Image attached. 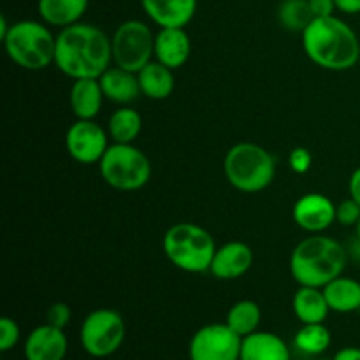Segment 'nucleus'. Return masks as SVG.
<instances>
[{
    "label": "nucleus",
    "instance_id": "nucleus-1",
    "mask_svg": "<svg viewBox=\"0 0 360 360\" xmlns=\"http://www.w3.org/2000/svg\"><path fill=\"white\" fill-rule=\"evenodd\" d=\"M112 42L90 23H74L56 35L55 65L70 79L98 77L111 67Z\"/></svg>",
    "mask_w": 360,
    "mask_h": 360
},
{
    "label": "nucleus",
    "instance_id": "nucleus-2",
    "mask_svg": "<svg viewBox=\"0 0 360 360\" xmlns=\"http://www.w3.org/2000/svg\"><path fill=\"white\" fill-rule=\"evenodd\" d=\"M306 56L327 70H350L360 60V42L354 28L336 16L315 18L302 32Z\"/></svg>",
    "mask_w": 360,
    "mask_h": 360
},
{
    "label": "nucleus",
    "instance_id": "nucleus-3",
    "mask_svg": "<svg viewBox=\"0 0 360 360\" xmlns=\"http://www.w3.org/2000/svg\"><path fill=\"white\" fill-rule=\"evenodd\" d=\"M347 250L334 238L313 234L302 239L290 255V274L299 287L323 288L347 267Z\"/></svg>",
    "mask_w": 360,
    "mask_h": 360
},
{
    "label": "nucleus",
    "instance_id": "nucleus-4",
    "mask_svg": "<svg viewBox=\"0 0 360 360\" xmlns=\"http://www.w3.org/2000/svg\"><path fill=\"white\" fill-rule=\"evenodd\" d=\"M162 248L169 262L185 273H206L218 246L204 227L190 221H179L167 229L162 239Z\"/></svg>",
    "mask_w": 360,
    "mask_h": 360
},
{
    "label": "nucleus",
    "instance_id": "nucleus-5",
    "mask_svg": "<svg viewBox=\"0 0 360 360\" xmlns=\"http://www.w3.org/2000/svg\"><path fill=\"white\" fill-rule=\"evenodd\" d=\"M2 42L7 56L21 69L42 70L55 63L56 37L44 21H16L11 25Z\"/></svg>",
    "mask_w": 360,
    "mask_h": 360
},
{
    "label": "nucleus",
    "instance_id": "nucleus-6",
    "mask_svg": "<svg viewBox=\"0 0 360 360\" xmlns=\"http://www.w3.org/2000/svg\"><path fill=\"white\" fill-rule=\"evenodd\" d=\"M227 181L236 190L257 193L266 190L276 174L274 157L255 143H238L227 151L224 160Z\"/></svg>",
    "mask_w": 360,
    "mask_h": 360
},
{
    "label": "nucleus",
    "instance_id": "nucleus-7",
    "mask_svg": "<svg viewBox=\"0 0 360 360\" xmlns=\"http://www.w3.org/2000/svg\"><path fill=\"white\" fill-rule=\"evenodd\" d=\"M102 179L120 192H134L150 181V158L134 144L112 143L98 162Z\"/></svg>",
    "mask_w": 360,
    "mask_h": 360
},
{
    "label": "nucleus",
    "instance_id": "nucleus-8",
    "mask_svg": "<svg viewBox=\"0 0 360 360\" xmlns=\"http://www.w3.org/2000/svg\"><path fill=\"white\" fill-rule=\"evenodd\" d=\"M112 42V62L130 72H139L155 58V35L141 20H127L116 28Z\"/></svg>",
    "mask_w": 360,
    "mask_h": 360
},
{
    "label": "nucleus",
    "instance_id": "nucleus-9",
    "mask_svg": "<svg viewBox=\"0 0 360 360\" xmlns=\"http://www.w3.org/2000/svg\"><path fill=\"white\" fill-rule=\"evenodd\" d=\"M125 320L115 309L101 308L91 311L81 323L79 341L88 355L104 359L115 354L125 341Z\"/></svg>",
    "mask_w": 360,
    "mask_h": 360
},
{
    "label": "nucleus",
    "instance_id": "nucleus-10",
    "mask_svg": "<svg viewBox=\"0 0 360 360\" xmlns=\"http://www.w3.org/2000/svg\"><path fill=\"white\" fill-rule=\"evenodd\" d=\"M243 338L227 323H210L197 330L190 340V360H239Z\"/></svg>",
    "mask_w": 360,
    "mask_h": 360
},
{
    "label": "nucleus",
    "instance_id": "nucleus-11",
    "mask_svg": "<svg viewBox=\"0 0 360 360\" xmlns=\"http://www.w3.org/2000/svg\"><path fill=\"white\" fill-rule=\"evenodd\" d=\"M109 146L108 130L95 120H76L65 134L67 151L79 164H98Z\"/></svg>",
    "mask_w": 360,
    "mask_h": 360
},
{
    "label": "nucleus",
    "instance_id": "nucleus-12",
    "mask_svg": "<svg viewBox=\"0 0 360 360\" xmlns=\"http://www.w3.org/2000/svg\"><path fill=\"white\" fill-rule=\"evenodd\" d=\"M292 217L302 231L322 234L336 221V204L323 193H306L295 200Z\"/></svg>",
    "mask_w": 360,
    "mask_h": 360
},
{
    "label": "nucleus",
    "instance_id": "nucleus-13",
    "mask_svg": "<svg viewBox=\"0 0 360 360\" xmlns=\"http://www.w3.org/2000/svg\"><path fill=\"white\" fill-rule=\"evenodd\" d=\"M253 250L243 241H229L218 246L211 262V274L217 280H238L253 266Z\"/></svg>",
    "mask_w": 360,
    "mask_h": 360
},
{
    "label": "nucleus",
    "instance_id": "nucleus-14",
    "mask_svg": "<svg viewBox=\"0 0 360 360\" xmlns=\"http://www.w3.org/2000/svg\"><path fill=\"white\" fill-rule=\"evenodd\" d=\"M67 348L69 343L63 329L44 323L28 334L25 341V357L27 360H63Z\"/></svg>",
    "mask_w": 360,
    "mask_h": 360
},
{
    "label": "nucleus",
    "instance_id": "nucleus-15",
    "mask_svg": "<svg viewBox=\"0 0 360 360\" xmlns=\"http://www.w3.org/2000/svg\"><path fill=\"white\" fill-rule=\"evenodd\" d=\"M141 6L160 28H185L197 13V0H141Z\"/></svg>",
    "mask_w": 360,
    "mask_h": 360
},
{
    "label": "nucleus",
    "instance_id": "nucleus-16",
    "mask_svg": "<svg viewBox=\"0 0 360 360\" xmlns=\"http://www.w3.org/2000/svg\"><path fill=\"white\" fill-rule=\"evenodd\" d=\"M192 53V42L185 28H160L155 35V60L176 70L185 65Z\"/></svg>",
    "mask_w": 360,
    "mask_h": 360
},
{
    "label": "nucleus",
    "instance_id": "nucleus-17",
    "mask_svg": "<svg viewBox=\"0 0 360 360\" xmlns=\"http://www.w3.org/2000/svg\"><path fill=\"white\" fill-rule=\"evenodd\" d=\"M104 98L101 81L95 77L74 79L72 86H70V109L77 120H95V116L101 112Z\"/></svg>",
    "mask_w": 360,
    "mask_h": 360
},
{
    "label": "nucleus",
    "instance_id": "nucleus-18",
    "mask_svg": "<svg viewBox=\"0 0 360 360\" xmlns=\"http://www.w3.org/2000/svg\"><path fill=\"white\" fill-rule=\"evenodd\" d=\"M98 81H101L104 97L108 101L116 102V104H130V102L137 101V97L141 95L139 77H137V74L122 69L118 65L109 67L98 77Z\"/></svg>",
    "mask_w": 360,
    "mask_h": 360
},
{
    "label": "nucleus",
    "instance_id": "nucleus-19",
    "mask_svg": "<svg viewBox=\"0 0 360 360\" xmlns=\"http://www.w3.org/2000/svg\"><path fill=\"white\" fill-rule=\"evenodd\" d=\"M239 360H290V350L278 334L257 330L243 338Z\"/></svg>",
    "mask_w": 360,
    "mask_h": 360
},
{
    "label": "nucleus",
    "instance_id": "nucleus-20",
    "mask_svg": "<svg viewBox=\"0 0 360 360\" xmlns=\"http://www.w3.org/2000/svg\"><path fill=\"white\" fill-rule=\"evenodd\" d=\"M88 9V0H37V13L46 25L65 28L79 23Z\"/></svg>",
    "mask_w": 360,
    "mask_h": 360
},
{
    "label": "nucleus",
    "instance_id": "nucleus-21",
    "mask_svg": "<svg viewBox=\"0 0 360 360\" xmlns=\"http://www.w3.org/2000/svg\"><path fill=\"white\" fill-rule=\"evenodd\" d=\"M137 77H139L141 94L151 101H164V98L171 97V94L174 91L172 69L157 62L155 58L137 72Z\"/></svg>",
    "mask_w": 360,
    "mask_h": 360
},
{
    "label": "nucleus",
    "instance_id": "nucleus-22",
    "mask_svg": "<svg viewBox=\"0 0 360 360\" xmlns=\"http://www.w3.org/2000/svg\"><path fill=\"white\" fill-rule=\"evenodd\" d=\"M292 308L301 323H323L330 311L326 294L316 287H299Z\"/></svg>",
    "mask_w": 360,
    "mask_h": 360
},
{
    "label": "nucleus",
    "instance_id": "nucleus-23",
    "mask_svg": "<svg viewBox=\"0 0 360 360\" xmlns=\"http://www.w3.org/2000/svg\"><path fill=\"white\" fill-rule=\"evenodd\" d=\"M330 311L354 313L360 309V281L354 278L338 276L322 288Z\"/></svg>",
    "mask_w": 360,
    "mask_h": 360
},
{
    "label": "nucleus",
    "instance_id": "nucleus-24",
    "mask_svg": "<svg viewBox=\"0 0 360 360\" xmlns=\"http://www.w3.org/2000/svg\"><path fill=\"white\" fill-rule=\"evenodd\" d=\"M143 130V118L132 108H120L111 115L108 123V134L112 143L132 144Z\"/></svg>",
    "mask_w": 360,
    "mask_h": 360
},
{
    "label": "nucleus",
    "instance_id": "nucleus-25",
    "mask_svg": "<svg viewBox=\"0 0 360 360\" xmlns=\"http://www.w3.org/2000/svg\"><path fill=\"white\" fill-rule=\"evenodd\" d=\"M260 320H262V311H260V306L255 301H239L236 304H232V308L227 313V323L232 330H234L238 336L246 338L250 334L257 333L260 326Z\"/></svg>",
    "mask_w": 360,
    "mask_h": 360
},
{
    "label": "nucleus",
    "instance_id": "nucleus-26",
    "mask_svg": "<svg viewBox=\"0 0 360 360\" xmlns=\"http://www.w3.org/2000/svg\"><path fill=\"white\" fill-rule=\"evenodd\" d=\"M294 345L301 354L320 355L330 347V333L323 323H302L295 334Z\"/></svg>",
    "mask_w": 360,
    "mask_h": 360
},
{
    "label": "nucleus",
    "instance_id": "nucleus-27",
    "mask_svg": "<svg viewBox=\"0 0 360 360\" xmlns=\"http://www.w3.org/2000/svg\"><path fill=\"white\" fill-rule=\"evenodd\" d=\"M315 20L308 0H283L278 7V21L283 28L290 32H304Z\"/></svg>",
    "mask_w": 360,
    "mask_h": 360
},
{
    "label": "nucleus",
    "instance_id": "nucleus-28",
    "mask_svg": "<svg viewBox=\"0 0 360 360\" xmlns=\"http://www.w3.org/2000/svg\"><path fill=\"white\" fill-rule=\"evenodd\" d=\"M360 220V204L357 200L345 199L336 206V221L343 227H355Z\"/></svg>",
    "mask_w": 360,
    "mask_h": 360
},
{
    "label": "nucleus",
    "instance_id": "nucleus-29",
    "mask_svg": "<svg viewBox=\"0 0 360 360\" xmlns=\"http://www.w3.org/2000/svg\"><path fill=\"white\" fill-rule=\"evenodd\" d=\"M20 326L9 316L0 319V350L9 352L20 341Z\"/></svg>",
    "mask_w": 360,
    "mask_h": 360
},
{
    "label": "nucleus",
    "instance_id": "nucleus-30",
    "mask_svg": "<svg viewBox=\"0 0 360 360\" xmlns=\"http://www.w3.org/2000/svg\"><path fill=\"white\" fill-rule=\"evenodd\" d=\"M70 319H72V311H70L69 304H65V302H55V304L49 306L48 313H46V320H48L46 323L58 327V329H65Z\"/></svg>",
    "mask_w": 360,
    "mask_h": 360
},
{
    "label": "nucleus",
    "instance_id": "nucleus-31",
    "mask_svg": "<svg viewBox=\"0 0 360 360\" xmlns=\"http://www.w3.org/2000/svg\"><path fill=\"white\" fill-rule=\"evenodd\" d=\"M313 157L306 148H294L288 155V165L295 174H304L311 169Z\"/></svg>",
    "mask_w": 360,
    "mask_h": 360
},
{
    "label": "nucleus",
    "instance_id": "nucleus-32",
    "mask_svg": "<svg viewBox=\"0 0 360 360\" xmlns=\"http://www.w3.org/2000/svg\"><path fill=\"white\" fill-rule=\"evenodd\" d=\"M309 9H311L315 18H327L334 16L336 11V2L334 0H308Z\"/></svg>",
    "mask_w": 360,
    "mask_h": 360
},
{
    "label": "nucleus",
    "instance_id": "nucleus-33",
    "mask_svg": "<svg viewBox=\"0 0 360 360\" xmlns=\"http://www.w3.org/2000/svg\"><path fill=\"white\" fill-rule=\"evenodd\" d=\"M348 192H350L352 199L360 204V165L352 172L350 181H348Z\"/></svg>",
    "mask_w": 360,
    "mask_h": 360
},
{
    "label": "nucleus",
    "instance_id": "nucleus-34",
    "mask_svg": "<svg viewBox=\"0 0 360 360\" xmlns=\"http://www.w3.org/2000/svg\"><path fill=\"white\" fill-rule=\"evenodd\" d=\"M336 9L345 14H360V0H334Z\"/></svg>",
    "mask_w": 360,
    "mask_h": 360
},
{
    "label": "nucleus",
    "instance_id": "nucleus-35",
    "mask_svg": "<svg viewBox=\"0 0 360 360\" xmlns=\"http://www.w3.org/2000/svg\"><path fill=\"white\" fill-rule=\"evenodd\" d=\"M333 360H360V348H355V347L343 348V350L338 352L336 357Z\"/></svg>",
    "mask_w": 360,
    "mask_h": 360
},
{
    "label": "nucleus",
    "instance_id": "nucleus-36",
    "mask_svg": "<svg viewBox=\"0 0 360 360\" xmlns=\"http://www.w3.org/2000/svg\"><path fill=\"white\" fill-rule=\"evenodd\" d=\"M355 236H357V239L360 241V220L357 221V225H355Z\"/></svg>",
    "mask_w": 360,
    "mask_h": 360
}]
</instances>
